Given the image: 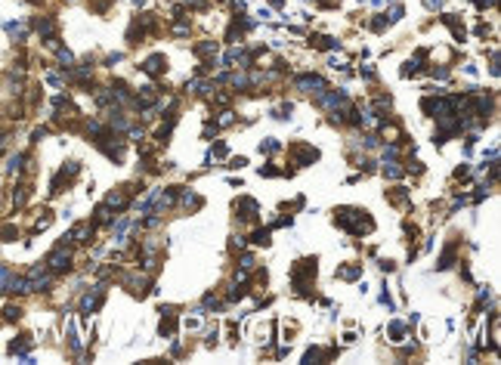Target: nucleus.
Wrapping results in <instances>:
<instances>
[{"instance_id":"10","label":"nucleus","mask_w":501,"mask_h":365,"mask_svg":"<svg viewBox=\"0 0 501 365\" xmlns=\"http://www.w3.org/2000/svg\"><path fill=\"white\" fill-rule=\"evenodd\" d=\"M312 41H316V46H322V50H331V46H337L334 38H312Z\"/></svg>"},{"instance_id":"14","label":"nucleus","mask_w":501,"mask_h":365,"mask_svg":"<svg viewBox=\"0 0 501 365\" xmlns=\"http://www.w3.org/2000/svg\"><path fill=\"white\" fill-rule=\"evenodd\" d=\"M442 3V0H427V6H439Z\"/></svg>"},{"instance_id":"11","label":"nucleus","mask_w":501,"mask_h":365,"mask_svg":"<svg viewBox=\"0 0 501 365\" xmlns=\"http://www.w3.org/2000/svg\"><path fill=\"white\" fill-rule=\"evenodd\" d=\"M337 276H341V279H356V276H359V266H347V269H341Z\"/></svg>"},{"instance_id":"4","label":"nucleus","mask_w":501,"mask_h":365,"mask_svg":"<svg viewBox=\"0 0 501 365\" xmlns=\"http://www.w3.org/2000/svg\"><path fill=\"white\" fill-rule=\"evenodd\" d=\"M164 65H167V59H164V56H152V59H149V62L143 65V72L158 75V72H164Z\"/></svg>"},{"instance_id":"9","label":"nucleus","mask_w":501,"mask_h":365,"mask_svg":"<svg viewBox=\"0 0 501 365\" xmlns=\"http://www.w3.org/2000/svg\"><path fill=\"white\" fill-rule=\"evenodd\" d=\"M183 204H186V207H201V198H198L195 192H186V195H183Z\"/></svg>"},{"instance_id":"5","label":"nucleus","mask_w":501,"mask_h":365,"mask_svg":"<svg viewBox=\"0 0 501 365\" xmlns=\"http://www.w3.org/2000/svg\"><path fill=\"white\" fill-rule=\"evenodd\" d=\"M235 207H241L244 220H251L254 214H257V202H254V198H241V202H235Z\"/></svg>"},{"instance_id":"3","label":"nucleus","mask_w":501,"mask_h":365,"mask_svg":"<svg viewBox=\"0 0 501 365\" xmlns=\"http://www.w3.org/2000/svg\"><path fill=\"white\" fill-rule=\"evenodd\" d=\"M294 84H297V90H304V93H322L325 90V81L319 75H300Z\"/></svg>"},{"instance_id":"2","label":"nucleus","mask_w":501,"mask_h":365,"mask_svg":"<svg viewBox=\"0 0 501 365\" xmlns=\"http://www.w3.org/2000/svg\"><path fill=\"white\" fill-rule=\"evenodd\" d=\"M46 266H50L53 273H65V269H72V251L56 248L50 257H46Z\"/></svg>"},{"instance_id":"1","label":"nucleus","mask_w":501,"mask_h":365,"mask_svg":"<svg viewBox=\"0 0 501 365\" xmlns=\"http://www.w3.org/2000/svg\"><path fill=\"white\" fill-rule=\"evenodd\" d=\"M365 214L368 210H359V207H341V210H334V223L344 226L347 232H353V235H362V232L375 229L371 217H365Z\"/></svg>"},{"instance_id":"6","label":"nucleus","mask_w":501,"mask_h":365,"mask_svg":"<svg viewBox=\"0 0 501 365\" xmlns=\"http://www.w3.org/2000/svg\"><path fill=\"white\" fill-rule=\"evenodd\" d=\"M31 347V334H22L19 340H13V344H9V353H16V356H22V353H25Z\"/></svg>"},{"instance_id":"8","label":"nucleus","mask_w":501,"mask_h":365,"mask_svg":"<svg viewBox=\"0 0 501 365\" xmlns=\"http://www.w3.org/2000/svg\"><path fill=\"white\" fill-rule=\"evenodd\" d=\"M0 239H3V242L16 239V226H13V223H3V226H0Z\"/></svg>"},{"instance_id":"7","label":"nucleus","mask_w":501,"mask_h":365,"mask_svg":"<svg viewBox=\"0 0 501 365\" xmlns=\"http://www.w3.org/2000/svg\"><path fill=\"white\" fill-rule=\"evenodd\" d=\"M3 319H6V322H19V319H22V307H16V303L3 307Z\"/></svg>"},{"instance_id":"12","label":"nucleus","mask_w":501,"mask_h":365,"mask_svg":"<svg viewBox=\"0 0 501 365\" xmlns=\"http://www.w3.org/2000/svg\"><path fill=\"white\" fill-rule=\"evenodd\" d=\"M254 244H270V232H254Z\"/></svg>"},{"instance_id":"13","label":"nucleus","mask_w":501,"mask_h":365,"mask_svg":"<svg viewBox=\"0 0 501 365\" xmlns=\"http://www.w3.org/2000/svg\"><path fill=\"white\" fill-rule=\"evenodd\" d=\"M260 149H263V152H275V149H278V143H275V139H266V143H263Z\"/></svg>"}]
</instances>
